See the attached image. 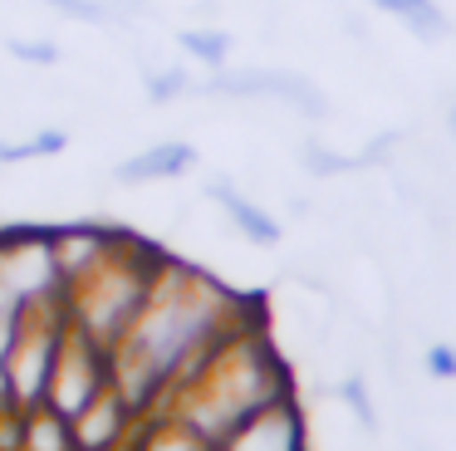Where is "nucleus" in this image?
<instances>
[{
	"instance_id": "f257e3e1",
	"label": "nucleus",
	"mask_w": 456,
	"mask_h": 451,
	"mask_svg": "<svg viewBox=\"0 0 456 451\" xmlns=\"http://www.w3.org/2000/svg\"><path fill=\"white\" fill-rule=\"evenodd\" d=\"M207 94L226 98H280V103L299 108L305 118H329V98L309 84L305 74H285V69H240V74H216L207 78Z\"/></svg>"
},
{
	"instance_id": "f03ea898",
	"label": "nucleus",
	"mask_w": 456,
	"mask_h": 451,
	"mask_svg": "<svg viewBox=\"0 0 456 451\" xmlns=\"http://www.w3.org/2000/svg\"><path fill=\"white\" fill-rule=\"evenodd\" d=\"M216 451H305V427L289 398L260 407L256 417H246Z\"/></svg>"
},
{
	"instance_id": "7ed1b4c3",
	"label": "nucleus",
	"mask_w": 456,
	"mask_h": 451,
	"mask_svg": "<svg viewBox=\"0 0 456 451\" xmlns=\"http://www.w3.org/2000/svg\"><path fill=\"white\" fill-rule=\"evenodd\" d=\"M197 162V147L191 143H158L148 152L118 162V182H162V176H182Z\"/></svg>"
},
{
	"instance_id": "20e7f679",
	"label": "nucleus",
	"mask_w": 456,
	"mask_h": 451,
	"mask_svg": "<svg viewBox=\"0 0 456 451\" xmlns=\"http://www.w3.org/2000/svg\"><path fill=\"white\" fill-rule=\"evenodd\" d=\"M373 5L387 10V15H397L422 45H436V39L452 35V20H446V10L436 5V0H373Z\"/></svg>"
},
{
	"instance_id": "39448f33",
	"label": "nucleus",
	"mask_w": 456,
	"mask_h": 451,
	"mask_svg": "<svg viewBox=\"0 0 456 451\" xmlns=\"http://www.w3.org/2000/svg\"><path fill=\"white\" fill-rule=\"evenodd\" d=\"M211 196H216V201L226 206L231 221H236L240 231L250 235V241H260V245H275V241H280V221H275V216L260 211L256 201H246V196H240L231 182H216V186H211Z\"/></svg>"
},
{
	"instance_id": "423d86ee",
	"label": "nucleus",
	"mask_w": 456,
	"mask_h": 451,
	"mask_svg": "<svg viewBox=\"0 0 456 451\" xmlns=\"http://www.w3.org/2000/svg\"><path fill=\"white\" fill-rule=\"evenodd\" d=\"M182 49H187L191 59H201V64L221 69L231 54V35H221V29H187V35H182Z\"/></svg>"
},
{
	"instance_id": "0eeeda50",
	"label": "nucleus",
	"mask_w": 456,
	"mask_h": 451,
	"mask_svg": "<svg viewBox=\"0 0 456 451\" xmlns=\"http://www.w3.org/2000/svg\"><path fill=\"white\" fill-rule=\"evenodd\" d=\"M299 162L309 167L314 176H338V172H358V157H344V152H329V147L319 143H305V152H299Z\"/></svg>"
},
{
	"instance_id": "6e6552de",
	"label": "nucleus",
	"mask_w": 456,
	"mask_h": 451,
	"mask_svg": "<svg viewBox=\"0 0 456 451\" xmlns=\"http://www.w3.org/2000/svg\"><path fill=\"white\" fill-rule=\"evenodd\" d=\"M338 398H344V402H348V407H354V412H358V422H363V427H368V431H373V427H378V412H373V402H368V388H363V382H358V378H348V382H344V388H338Z\"/></svg>"
},
{
	"instance_id": "1a4fd4ad",
	"label": "nucleus",
	"mask_w": 456,
	"mask_h": 451,
	"mask_svg": "<svg viewBox=\"0 0 456 451\" xmlns=\"http://www.w3.org/2000/svg\"><path fill=\"white\" fill-rule=\"evenodd\" d=\"M187 88H191V78L182 74V69H167V74H152L148 78V94L158 98V103H172V98L187 94Z\"/></svg>"
},
{
	"instance_id": "9d476101",
	"label": "nucleus",
	"mask_w": 456,
	"mask_h": 451,
	"mask_svg": "<svg viewBox=\"0 0 456 451\" xmlns=\"http://www.w3.org/2000/svg\"><path fill=\"white\" fill-rule=\"evenodd\" d=\"M427 368H432V378H456V348H446V343L427 348Z\"/></svg>"
},
{
	"instance_id": "9b49d317",
	"label": "nucleus",
	"mask_w": 456,
	"mask_h": 451,
	"mask_svg": "<svg viewBox=\"0 0 456 451\" xmlns=\"http://www.w3.org/2000/svg\"><path fill=\"white\" fill-rule=\"evenodd\" d=\"M11 54L30 59V64H54V45H25V39H15Z\"/></svg>"
},
{
	"instance_id": "f8f14e48",
	"label": "nucleus",
	"mask_w": 456,
	"mask_h": 451,
	"mask_svg": "<svg viewBox=\"0 0 456 451\" xmlns=\"http://www.w3.org/2000/svg\"><path fill=\"white\" fill-rule=\"evenodd\" d=\"M446 127H452V143H456V103L446 108Z\"/></svg>"
}]
</instances>
